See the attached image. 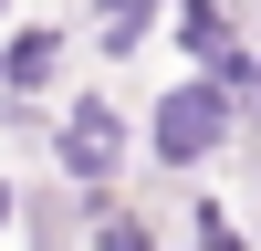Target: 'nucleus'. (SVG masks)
<instances>
[{"mask_svg":"<svg viewBox=\"0 0 261 251\" xmlns=\"http://www.w3.org/2000/svg\"><path fill=\"white\" fill-rule=\"evenodd\" d=\"M230 136H241V94H220V84H199V73H178L146 105V126H136L146 167H209Z\"/></svg>","mask_w":261,"mask_h":251,"instance_id":"nucleus-1","label":"nucleus"},{"mask_svg":"<svg viewBox=\"0 0 261 251\" xmlns=\"http://www.w3.org/2000/svg\"><path fill=\"white\" fill-rule=\"evenodd\" d=\"M42 146H53V178L63 188L105 199V188L125 178V157H136V126L115 115V94H63V115L42 126Z\"/></svg>","mask_w":261,"mask_h":251,"instance_id":"nucleus-2","label":"nucleus"},{"mask_svg":"<svg viewBox=\"0 0 261 251\" xmlns=\"http://www.w3.org/2000/svg\"><path fill=\"white\" fill-rule=\"evenodd\" d=\"M63 63H73V32L63 21H21V32H0V94L11 105H53Z\"/></svg>","mask_w":261,"mask_h":251,"instance_id":"nucleus-3","label":"nucleus"},{"mask_svg":"<svg viewBox=\"0 0 261 251\" xmlns=\"http://www.w3.org/2000/svg\"><path fill=\"white\" fill-rule=\"evenodd\" d=\"M84 21H94V53H105V63H136L146 32L167 21V0H84Z\"/></svg>","mask_w":261,"mask_h":251,"instance_id":"nucleus-4","label":"nucleus"},{"mask_svg":"<svg viewBox=\"0 0 261 251\" xmlns=\"http://www.w3.org/2000/svg\"><path fill=\"white\" fill-rule=\"evenodd\" d=\"M73 220H84V241H94V251H157V220H146V209H125L115 188H105V199H84Z\"/></svg>","mask_w":261,"mask_h":251,"instance_id":"nucleus-5","label":"nucleus"},{"mask_svg":"<svg viewBox=\"0 0 261 251\" xmlns=\"http://www.w3.org/2000/svg\"><path fill=\"white\" fill-rule=\"evenodd\" d=\"M188 241H199V251H251V241H241V220H230L220 199H188Z\"/></svg>","mask_w":261,"mask_h":251,"instance_id":"nucleus-6","label":"nucleus"},{"mask_svg":"<svg viewBox=\"0 0 261 251\" xmlns=\"http://www.w3.org/2000/svg\"><path fill=\"white\" fill-rule=\"evenodd\" d=\"M0 230H21V188L11 178H0Z\"/></svg>","mask_w":261,"mask_h":251,"instance_id":"nucleus-7","label":"nucleus"},{"mask_svg":"<svg viewBox=\"0 0 261 251\" xmlns=\"http://www.w3.org/2000/svg\"><path fill=\"white\" fill-rule=\"evenodd\" d=\"M241 115H251V136H261V63H251V94H241Z\"/></svg>","mask_w":261,"mask_h":251,"instance_id":"nucleus-8","label":"nucleus"},{"mask_svg":"<svg viewBox=\"0 0 261 251\" xmlns=\"http://www.w3.org/2000/svg\"><path fill=\"white\" fill-rule=\"evenodd\" d=\"M0 11H11V0H0Z\"/></svg>","mask_w":261,"mask_h":251,"instance_id":"nucleus-9","label":"nucleus"}]
</instances>
